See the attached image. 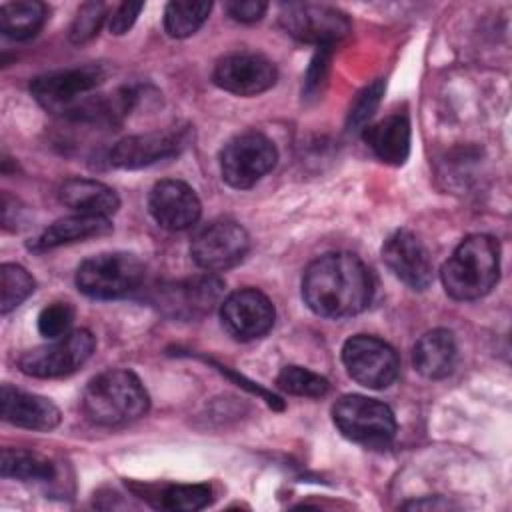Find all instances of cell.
Wrapping results in <instances>:
<instances>
[{
    "mask_svg": "<svg viewBox=\"0 0 512 512\" xmlns=\"http://www.w3.org/2000/svg\"><path fill=\"white\" fill-rule=\"evenodd\" d=\"M374 294L370 268L350 252H330L308 264L302 298L324 318H348L368 308Z\"/></svg>",
    "mask_w": 512,
    "mask_h": 512,
    "instance_id": "cell-1",
    "label": "cell"
},
{
    "mask_svg": "<svg viewBox=\"0 0 512 512\" xmlns=\"http://www.w3.org/2000/svg\"><path fill=\"white\" fill-rule=\"evenodd\" d=\"M442 284L454 300L486 296L500 276V244L488 234L466 236L442 266Z\"/></svg>",
    "mask_w": 512,
    "mask_h": 512,
    "instance_id": "cell-2",
    "label": "cell"
},
{
    "mask_svg": "<svg viewBox=\"0 0 512 512\" xmlns=\"http://www.w3.org/2000/svg\"><path fill=\"white\" fill-rule=\"evenodd\" d=\"M150 398L140 378L122 368L104 370L94 376L82 394L86 416L100 426H122L148 412Z\"/></svg>",
    "mask_w": 512,
    "mask_h": 512,
    "instance_id": "cell-3",
    "label": "cell"
},
{
    "mask_svg": "<svg viewBox=\"0 0 512 512\" xmlns=\"http://www.w3.org/2000/svg\"><path fill=\"white\" fill-rule=\"evenodd\" d=\"M144 280V264L130 252H102L76 270V286L96 300H114L134 292Z\"/></svg>",
    "mask_w": 512,
    "mask_h": 512,
    "instance_id": "cell-4",
    "label": "cell"
},
{
    "mask_svg": "<svg viewBox=\"0 0 512 512\" xmlns=\"http://www.w3.org/2000/svg\"><path fill=\"white\" fill-rule=\"evenodd\" d=\"M336 428L352 442L366 448H386L396 434L390 406L362 394H346L332 406Z\"/></svg>",
    "mask_w": 512,
    "mask_h": 512,
    "instance_id": "cell-5",
    "label": "cell"
},
{
    "mask_svg": "<svg viewBox=\"0 0 512 512\" xmlns=\"http://www.w3.org/2000/svg\"><path fill=\"white\" fill-rule=\"evenodd\" d=\"M278 160V150L260 132H244L228 140L220 152V172L228 186L244 190L262 180Z\"/></svg>",
    "mask_w": 512,
    "mask_h": 512,
    "instance_id": "cell-6",
    "label": "cell"
},
{
    "mask_svg": "<svg viewBox=\"0 0 512 512\" xmlns=\"http://www.w3.org/2000/svg\"><path fill=\"white\" fill-rule=\"evenodd\" d=\"M96 340L88 330H72L42 346L24 352L20 370L32 378H60L76 372L92 356Z\"/></svg>",
    "mask_w": 512,
    "mask_h": 512,
    "instance_id": "cell-7",
    "label": "cell"
},
{
    "mask_svg": "<svg viewBox=\"0 0 512 512\" xmlns=\"http://www.w3.org/2000/svg\"><path fill=\"white\" fill-rule=\"evenodd\" d=\"M280 24L296 40L332 48L352 30L350 18L328 4L288 2L280 6Z\"/></svg>",
    "mask_w": 512,
    "mask_h": 512,
    "instance_id": "cell-8",
    "label": "cell"
},
{
    "mask_svg": "<svg viewBox=\"0 0 512 512\" xmlns=\"http://www.w3.org/2000/svg\"><path fill=\"white\" fill-rule=\"evenodd\" d=\"M342 362L352 380L370 390H382L394 384L400 370L396 350L368 334H356L342 346Z\"/></svg>",
    "mask_w": 512,
    "mask_h": 512,
    "instance_id": "cell-9",
    "label": "cell"
},
{
    "mask_svg": "<svg viewBox=\"0 0 512 512\" xmlns=\"http://www.w3.org/2000/svg\"><path fill=\"white\" fill-rule=\"evenodd\" d=\"M108 72L100 64H86L66 70H54L36 76L30 82V92L48 112L64 116L88 92L106 80Z\"/></svg>",
    "mask_w": 512,
    "mask_h": 512,
    "instance_id": "cell-10",
    "label": "cell"
},
{
    "mask_svg": "<svg viewBox=\"0 0 512 512\" xmlns=\"http://www.w3.org/2000/svg\"><path fill=\"white\" fill-rule=\"evenodd\" d=\"M222 296L224 282L218 276L206 272L158 286L152 302L170 318L196 320L222 304Z\"/></svg>",
    "mask_w": 512,
    "mask_h": 512,
    "instance_id": "cell-11",
    "label": "cell"
},
{
    "mask_svg": "<svg viewBox=\"0 0 512 512\" xmlns=\"http://www.w3.org/2000/svg\"><path fill=\"white\" fill-rule=\"evenodd\" d=\"M248 248L250 236L238 222L216 220L194 236L190 256L198 268L214 274L242 262Z\"/></svg>",
    "mask_w": 512,
    "mask_h": 512,
    "instance_id": "cell-12",
    "label": "cell"
},
{
    "mask_svg": "<svg viewBox=\"0 0 512 512\" xmlns=\"http://www.w3.org/2000/svg\"><path fill=\"white\" fill-rule=\"evenodd\" d=\"M274 318V304L256 288L236 290L220 304L222 328L240 342H250L268 334L274 326Z\"/></svg>",
    "mask_w": 512,
    "mask_h": 512,
    "instance_id": "cell-13",
    "label": "cell"
},
{
    "mask_svg": "<svg viewBox=\"0 0 512 512\" xmlns=\"http://www.w3.org/2000/svg\"><path fill=\"white\" fill-rule=\"evenodd\" d=\"M214 84L236 96H258L278 80L272 60L256 52H232L220 58L212 72Z\"/></svg>",
    "mask_w": 512,
    "mask_h": 512,
    "instance_id": "cell-14",
    "label": "cell"
},
{
    "mask_svg": "<svg viewBox=\"0 0 512 512\" xmlns=\"http://www.w3.org/2000/svg\"><path fill=\"white\" fill-rule=\"evenodd\" d=\"M186 128H170L126 136L114 144L110 150V162L116 168L136 170L144 166H152L164 158H172L180 154L188 144Z\"/></svg>",
    "mask_w": 512,
    "mask_h": 512,
    "instance_id": "cell-15",
    "label": "cell"
},
{
    "mask_svg": "<svg viewBox=\"0 0 512 512\" xmlns=\"http://www.w3.org/2000/svg\"><path fill=\"white\" fill-rule=\"evenodd\" d=\"M382 260L412 290H426L434 280V262L424 242L410 230H396L382 246Z\"/></svg>",
    "mask_w": 512,
    "mask_h": 512,
    "instance_id": "cell-16",
    "label": "cell"
},
{
    "mask_svg": "<svg viewBox=\"0 0 512 512\" xmlns=\"http://www.w3.org/2000/svg\"><path fill=\"white\" fill-rule=\"evenodd\" d=\"M148 210L162 228L186 230L198 222L202 204L186 182L160 180L150 190Z\"/></svg>",
    "mask_w": 512,
    "mask_h": 512,
    "instance_id": "cell-17",
    "label": "cell"
},
{
    "mask_svg": "<svg viewBox=\"0 0 512 512\" xmlns=\"http://www.w3.org/2000/svg\"><path fill=\"white\" fill-rule=\"evenodd\" d=\"M2 418L14 426L28 430H52L60 422V410L44 396L24 392L10 384L0 390Z\"/></svg>",
    "mask_w": 512,
    "mask_h": 512,
    "instance_id": "cell-18",
    "label": "cell"
},
{
    "mask_svg": "<svg viewBox=\"0 0 512 512\" xmlns=\"http://www.w3.org/2000/svg\"><path fill=\"white\" fill-rule=\"evenodd\" d=\"M414 368L430 380L446 378L458 362V346L454 334L446 328L428 330L418 338L412 350Z\"/></svg>",
    "mask_w": 512,
    "mask_h": 512,
    "instance_id": "cell-19",
    "label": "cell"
},
{
    "mask_svg": "<svg viewBox=\"0 0 512 512\" xmlns=\"http://www.w3.org/2000/svg\"><path fill=\"white\" fill-rule=\"evenodd\" d=\"M368 148L386 164L400 166L410 154V120L404 112L388 114L386 118L362 130Z\"/></svg>",
    "mask_w": 512,
    "mask_h": 512,
    "instance_id": "cell-20",
    "label": "cell"
},
{
    "mask_svg": "<svg viewBox=\"0 0 512 512\" xmlns=\"http://www.w3.org/2000/svg\"><path fill=\"white\" fill-rule=\"evenodd\" d=\"M60 202L76 214L108 218L120 208L118 194L104 182L90 178H70L60 186Z\"/></svg>",
    "mask_w": 512,
    "mask_h": 512,
    "instance_id": "cell-21",
    "label": "cell"
},
{
    "mask_svg": "<svg viewBox=\"0 0 512 512\" xmlns=\"http://www.w3.org/2000/svg\"><path fill=\"white\" fill-rule=\"evenodd\" d=\"M108 232H112V224L108 218L88 216V214H72V216L60 218L54 224H50L38 238H34L30 242V250L44 252V250H52V248H58L64 244L104 236Z\"/></svg>",
    "mask_w": 512,
    "mask_h": 512,
    "instance_id": "cell-22",
    "label": "cell"
},
{
    "mask_svg": "<svg viewBox=\"0 0 512 512\" xmlns=\"http://www.w3.org/2000/svg\"><path fill=\"white\" fill-rule=\"evenodd\" d=\"M46 18L48 8L38 0H16L0 6V30L14 40H26L38 34Z\"/></svg>",
    "mask_w": 512,
    "mask_h": 512,
    "instance_id": "cell-23",
    "label": "cell"
},
{
    "mask_svg": "<svg viewBox=\"0 0 512 512\" xmlns=\"http://www.w3.org/2000/svg\"><path fill=\"white\" fill-rule=\"evenodd\" d=\"M0 472L4 478L22 482H50L56 478V464L38 452L4 448Z\"/></svg>",
    "mask_w": 512,
    "mask_h": 512,
    "instance_id": "cell-24",
    "label": "cell"
},
{
    "mask_svg": "<svg viewBox=\"0 0 512 512\" xmlns=\"http://www.w3.org/2000/svg\"><path fill=\"white\" fill-rule=\"evenodd\" d=\"M210 10V2H170L164 10V28L172 38H188L200 30Z\"/></svg>",
    "mask_w": 512,
    "mask_h": 512,
    "instance_id": "cell-25",
    "label": "cell"
},
{
    "mask_svg": "<svg viewBox=\"0 0 512 512\" xmlns=\"http://www.w3.org/2000/svg\"><path fill=\"white\" fill-rule=\"evenodd\" d=\"M34 292V278L20 264H2L0 268V312L8 314Z\"/></svg>",
    "mask_w": 512,
    "mask_h": 512,
    "instance_id": "cell-26",
    "label": "cell"
},
{
    "mask_svg": "<svg viewBox=\"0 0 512 512\" xmlns=\"http://www.w3.org/2000/svg\"><path fill=\"white\" fill-rule=\"evenodd\" d=\"M276 384L280 390L288 392V394H294V396H306V398H320L328 392L330 384L324 376L308 370V368H302V366H284L280 372H278V378H276Z\"/></svg>",
    "mask_w": 512,
    "mask_h": 512,
    "instance_id": "cell-27",
    "label": "cell"
},
{
    "mask_svg": "<svg viewBox=\"0 0 512 512\" xmlns=\"http://www.w3.org/2000/svg\"><path fill=\"white\" fill-rule=\"evenodd\" d=\"M212 500V490L206 484H176L166 486L160 496L158 504L166 510L176 512H194L208 506Z\"/></svg>",
    "mask_w": 512,
    "mask_h": 512,
    "instance_id": "cell-28",
    "label": "cell"
},
{
    "mask_svg": "<svg viewBox=\"0 0 512 512\" xmlns=\"http://www.w3.org/2000/svg\"><path fill=\"white\" fill-rule=\"evenodd\" d=\"M384 80L378 78L374 82H370L368 86H364L354 102L350 104V110H348V118H346V126L350 132H356V130H364L368 120L374 116L380 100H382V94H384Z\"/></svg>",
    "mask_w": 512,
    "mask_h": 512,
    "instance_id": "cell-29",
    "label": "cell"
},
{
    "mask_svg": "<svg viewBox=\"0 0 512 512\" xmlns=\"http://www.w3.org/2000/svg\"><path fill=\"white\" fill-rule=\"evenodd\" d=\"M106 4L104 2H84L70 26V40L74 44H84L88 40H92L98 30L102 28L104 20H106Z\"/></svg>",
    "mask_w": 512,
    "mask_h": 512,
    "instance_id": "cell-30",
    "label": "cell"
},
{
    "mask_svg": "<svg viewBox=\"0 0 512 512\" xmlns=\"http://www.w3.org/2000/svg\"><path fill=\"white\" fill-rule=\"evenodd\" d=\"M74 322V308L70 302H50L48 306H44L38 314V332L48 338V340H54V338H60L70 330Z\"/></svg>",
    "mask_w": 512,
    "mask_h": 512,
    "instance_id": "cell-31",
    "label": "cell"
},
{
    "mask_svg": "<svg viewBox=\"0 0 512 512\" xmlns=\"http://www.w3.org/2000/svg\"><path fill=\"white\" fill-rule=\"evenodd\" d=\"M330 58H332V48L324 46V48H318L310 66H308V72L304 76V98H318L328 82V72H330Z\"/></svg>",
    "mask_w": 512,
    "mask_h": 512,
    "instance_id": "cell-32",
    "label": "cell"
},
{
    "mask_svg": "<svg viewBox=\"0 0 512 512\" xmlns=\"http://www.w3.org/2000/svg\"><path fill=\"white\" fill-rule=\"evenodd\" d=\"M142 8H144L142 2H122L110 16V24H108L110 32L116 36L126 34L134 26Z\"/></svg>",
    "mask_w": 512,
    "mask_h": 512,
    "instance_id": "cell-33",
    "label": "cell"
},
{
    "mask_svg": "<svg viewBox=\"0 0 512 512\" xmlns=\"http://www.w3.org/2000/svg\"><path fill=\"white\" fill-rule=\"evenodd\" d=\"M224 8L230 14V18L248 24V22L260 20L268 10V4L262 0H232V2H226Z\"/></svg>",
    "mask_w": 512,
    "mask_h": 512,
    "instance_id": "cell-34",
    "label": "cell"
},
{
    "mask_svg": "<svg viewBox=\"0 0 512 512\" xmlns=\"http://www.w3.org/2000/svg\"><path fill=\"white\" fill-rule=\"evenodd\" d=\"M452 504L446 500H438V502H430V500H418L412 504H406V508H450Z\"/></svg>",
    "mask_w": 512,
    "mask_h": 512,
    "instance_id": "cell-35",
    "label": "cell"
}]
</instances>
